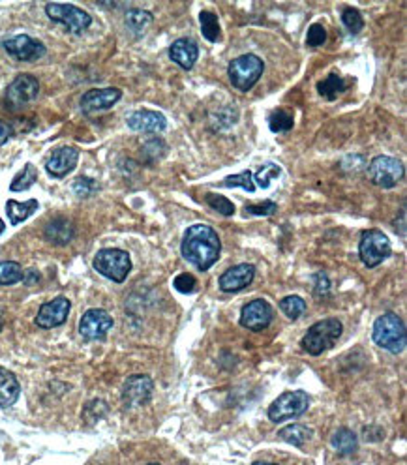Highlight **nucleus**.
<instances>
[{
    "label": "nucleus",
    "mask_w": 407,
    "mask_h": 465,
    "mask_svg": "<svg viewBox=\"0 0 407 465\" xmlns=\"http://www.w3.org/2000/svg\"><path fill=\"white\" fill-rule=\"evenodd\" d=\"M181 252L188 263L198 266L199 271H209L214 265L221 252V242L218 232L205 223H193L182 237Z\"/></svg>",
    "instance_id": "1"
},
{
    "label": "nucleus",
    "mask_w": 407,
    "mask_h": 465,
    "mask_svg": "<svg viewBox=\"0 0 407 465\" xmlns=\"http://www.w3.org/2000/svg\"><path fill=\"white\" fill-rule=\"evenodd\" d=\"M372 336H374V342L379 347L387 349V351H391L394 354L402 353L403 349H406V325H403L402 317L392 314V311H387V314L375 319Z\"/></svg>",
    "instance_id": "2"
},
{
    "label": "nucleus",
    "mask_w": 407,
    "mask_h": 465,
    "mask_svg": "<svg viewBox=\"0 0 407 465\" xmlns=\"http://www.w3.org/2000/svg\"><path fill=\"white\" fill-rule=\"evenodd\" d=\"M341 323L334 317L330 319H323V321H317L315 325L308 328V333L303 338L300 345L308 354H314V356H320L325 351H329L330 347H334V344L340 340L341 336Z\"/></svg>",
    "instance_id": "3"
},
{
    "label": "nucleus",
    "mask_w": 407,
    "mask_h": 465,
    "mask_svg": "<svg viewBox=\"0 0 407 465\" xmlns=\"http://www.w3.org/2000/svg\"><path fill=\"white\" fill-rule=\"evenodd\" d=\"M265 72V64L263 61L259 58L257 55H241L237 56L235 61H231L229 64V79H231V85L241 92H248L252 90L257 81L261 79Z\"/></svg>",
    "instance_id": "4"
},
{
    "label": "nucleus",
    "mask_w": 407,
    "mask_h": 465,
    "mask_svg": "<svg viewBox=\"0 0 407 465\" xmlns=\"http://www.w3.org/2000/svg\"><path fill=\"white\" fill-rule=\"evenodd\" d=\"M92 265L102 276L116 283L124 282L130 271H132V261H130L128 252L116 248L99 249L96 257H94Z\"/></svg>",
    "instance_id": "5"
},
{
    "label": "nucleus",
    "mask_w": 407,
    "mask_h": 465,
    "mask_svg": "<svg viewBox=\"0 0 407 465\" xmlns=\"http://www.w3.org/2000/svg\"><path fill=\"white\" fill-rule=\"evenodd\" d=\"M391 240L387 238V235H383V231L368 229L363 232L360 242H358V255L368 268H375L377 265H381L391 255Z\"/></svg>",
    "instance_id": "6"
},
{
    "label": "nucleus",
    "mask_w": 407,
    "mask_h": 465,
    "mask_svg": "<svg viewBox=\"0 0 407 465\" xmlns=\"http://www.w3.org/2000/svg\"><path fill=\"white\" fill-rule=\"evenodd\" d=\"M308 407V394L304 392V390H289V392H284L281 396H278V399H274V404L270 405L269 418L276 422V424H280V422L297 418L303 413H306Z\"/></svg>",
    "instance_id": "7"
},
{
    "label": "nucleus",
    "mask_w": 407,
    "mask_h": 465,
    "mask_svg": "<svg viewBox=\"0 0 407 465\" xmlns=\"http://www.w3.org/2000/svg\"><path fill=\"white\" fill-rule=\"evenodd\" d=\"M45 13H47L51 21L61 23V25L66 27L68 32L72 34H83L92 25V17L88 16L87 11L73 4H56V2H49V4L45 6Z\"/></svg>",
    "instance_id": "8"
},
{
    "label": "nucleus",
    "mask_w": 407,
    "mask_h": 465,
    "mask_svg": "<svg viewBox=\"0 0 407 465\" xmlns=\"http://www.w3.org/2000/svg\"><path fill=\"white\" fill-rule=\"evenodd\" d=\"M370 180L379 188H394L406 175L403 163L392 156H375L368 167Z\"/></svg>",
    "instance_id": "9"
},
{
    "label": "nucleus",
    "mask_w": 407,
    "mask_h": 465,
    "mask_svg": "<svg viewBox=\"0 0 407 465\" xmlns=\"http://www.w3.org/2000/svg\"><path fill=\"white\" fill-rule=\"evenodd\" d=\"M40 94V81L30 73H21L17 75L6 89V107L10 111H19L30 101H34Z\"/></svg>",
    "instance_id": "10"
},
{
    "label": "nucleus",
    "mask_w": 407,
    "mask_h": 465,
    "mask_svg": "<svg viewBox=\"0 0 407 465\" xmlns=\"http://www.w3.org/2000/svg\"><path fill=\"white\" fill-rule=\"evenodd\" d=\"M152 390H154V383L149 376L138 373V376L128 377L122 387V402L128 409L141 407L149 404L152 398Z\"/></svg>",
    "instance_id": "11"
},
{
    "label": "nucleus",
    "mask_w": 407,
    "mask_h": 465,
    "mask_svg": "<svg viewBox=\"0 0 407 465\" xmlns=\"http://www.w3.org/2000/svg\"><path fill=\"white\" fill-rule=\"evenodd\" d=\"M2 47H4L8 55L21 62H34L45 55V45L38 39L27 36V34H19V36L4 39Z\"/></svg>",
    "instance_id": "12"
},
{
    "label": "nucleus",
    "mask_w": 407,
    "mask_h": 465,
    "mask_svg": "<svg viewBox=\"0 0 407 465\" xmlns=\"http://www.w3.org/2000/svg\"><path fill=\"white\" fill-rule=\"evenodd\" d=\"M111 328H113V317L99 308L85 311V316L79 321V334L88 342L105 338Z\"/></svg>",
    "instance_id": "13"
},
{
    "label": "nucleus",
    "mask_w": 407,
    "mask_h": 465,
    "mask_svg": "<svg viewBox=\"0 0 407 465\" xmlns=\"http://www.w3.org/2000/svg\"><path fill=\"white\" fill-rule=\"evenodd\" d=\"M70 308H72V304H70V300H68L66 297H56V299H53L51 302L42 304L34 323H36L40 328L61 327V325L66 323Z\"/></svg>",
    "instance_id": "14"
},
{
    "label": "nucleus",
    "mask_w": 407,
    "mask_h": 465,
    "mask_svg": "<svg viewBox=\"0 0 407 465\" xmlns=\"http://www.w3.org/2000/svg\"><path fill=\"white\" fill-rule=\"evenodd\" d=\"M272 323V308L267 300L257 299L248 302L241 311V325L248 330L259 333Z\"/></svg>",
    "instance_id": "15"
},
{
    "label": "nucleus",
    "mask_w": 407,
    "mask_h": 465,
    "mask_svg": "<svg viewBox=\"0 0 407 465\" xmlns=\"http://www.w3.org/2000/svg\"><path fill=\"white\" fill-rule=\"evenodd\" d=\"M122 98V90L109 87V89H92L87 90L81 98V111L87 115L92 113L107 111Z\"/></svg>",
    "instance_id": "16"
},
{
    "label": "nucleus",
    "mask_w": 407,
    "mask_h": 465,
    "mask_svg": "<svg viewBox=\"0 0 407 465\" xmlns=\"http://www.w3.org/2000/svg\"><path fill=\"white\" fill-rule=\"evenodd\" d=\"M253 278H255V266L243 263V265L231 266L229 271L224 272L218 285L224 293H238L253 282Z\"/></svg>",
    "instance_id": "17"
},
{
    "label": "nucleus",
    "mask_w": 407,
    "mask_h": 465,
    "mask_svg": "<svg viewBox=\"0 0 407 465\" xmlns=\"http://www.w3.org/2000/svg\"><path fill=\"white\" fill-rule=\"evenodd\" d=\"M79 161V150L73 147H61V149L53 150V154L49 156V160L45 163V169L51 177L62 178L66 177L68 173H72L75 169Z\"/></svg>",
    "instance_id": "18"
},
{
    "label": "nucleus",
    "mask_w": 407,
    "mask_h": 465,
    "mask_svg": "<svg viewBox=\"0 0 407 465\" xmlns=\"http://www.w3.org/2000/svg\"><path fill=\"white\" fill-rule=\"evenodd\" d=\"M128 128L133 132L160 133L167 128V118L162 113L150 109H139L128 116Z\"/></svg>",
    "instance_id": "19"
},
{
    "label": "nucleus",
    "mask_w": 407,
    "mask_h": 465,
    "mask_svg": "<svg viewBox=\"0 0 407 465\" xmlns=\"http://www.w3.org/2000/svg\"><path fill=\"white\" fill-rule=\"evenodd\" d=\"M169 56L171 61L175 62L176 66H181L182 70H192L199 58V47L193 39L178 38L169 47Z\"/></svg>",
    "instance_id": "20"
},
{
    "label": "nucleus",
    "mask_w": 407,
    "mask_h": 465,
    "mask_svg": "<svg viewBox=\"0 0 407 465\" xmlns=\"http://www.w3.org/2000/svg\"><path fill=\"white\" fill-rule=\"evenodd\" d=\"M73 235H75V229H73L72 222L66 220V218H55V220H51V222L45 225L44 231L45 240L53 244V246H66V244L72 242Z\"/></svg>",
    "instance_id": "21"
},
{
    "label": "nucleus",
    "mask_w": 407,
    "mask_h": 465,
    "mask_svg": "<svg viewBox=\"0 0 407 465\" xmlns=\"http://www.w3.org/2000/svg\"><path fill=\"white\" fill-rule=\"evenodd\" d=\"M21 394V385L17 381V377L6 368H0V407H11L19 399Z\"/></svg>",
    "instance_id": "22"
},
{
    "label": "nucleus",
    "mask_w": 407,
    "mask_h": 465,
    "mask_svg": "<svg viewBox=\"0 0 407 465\" xmlns=\"http://www.w3.org/2000/svg\"><path fill=\"white\" fill-rule=\"evenodd\" d=\"M38 209H40V203L36 199H28L25 201V203L10 199L6 203V214L10 218L11 225H19L21 222L28 220V218L32 216Z\"/></svg>",
    "instance_id": "23"
},
{
    "label": "nucleus",
    "mask_w": 407,
    "mask_h": 465,
    "mask_svg": "<svg viewBox=\"0 0 407 465\" xmlns=\"http://www.w3.org/2000/svg\"><path fill=\"white\" fill-rule=\"evenodd\" d=\"M347 87H349V83H347L341 75H338V73H330L329 78H325L323 81L317 83V92H320V96H323L325 100L332 101L340 94H344L347 90Z\"/></svg>",
    "instance_id": "24"
},
{
    "label": "nucleus",
    "mask_w": 407,
    "mask_h": 465,
    "mask_svg": "<svg viewBox=\"0 0 407 465\" xmlns=\"http://www.w3.org/2000/svg\"><path fill=\"white\" fill-rule=\"evenodd\" d=\"M152 13L147 10H138V8H133V10L126 11V17H124V21H126L128 30L133 34V36H141L145 34V30L152 25Z\"/></svg>",
    "instance_id": "25"
},
{
    "label": "nucleus",
    "mask_w": 407,
    "mask_h": 465,
    "mask_svg": "<svg viewBox=\"0 0 407 465\" xmlns=\"http://www.w3.org/2000/svg\"><path fill=\"white\" fill-rule=\"evenodd\" d=\"M330 443H332V447L344 456L353 454V452L358 449L357 435H355L349 428H340L338 432H334V435L330 439Z\"/></svg>",
    "instance_id": "26"
},
{
    "label": "nucleus",
    "mask_w": 407,
    "mask_h": 465,
    "mask_svg": "<svg viewBox=\"0 0 407 465\" xmlns=\"http://www.w3.org/2000/svg\"><path fill=\"white\" fill-rule=\"evenodd\" d=\"M199 25H201V34H203L209 42H212V44L220 42V21H218V16H216V13L203 10L199 13Z\"/></svg>",
    "instance_id": "27"
},
{
    "label": "nucleus",
    "mask_w": 407,
    "mask_h": 465,
    "mask_svg": "<svg viewBox=\"0 0 407 465\" xmlns=\"http://www.w3.org/2000/svg\"><path fill=\"white\" fill-rule=\"evenodd\" d=\"M278 435H280V439H284L286 443L293 445V447H303L310 439V435H312V430L303 426V424H289V426L281 428Z\"/></svg>",
    "instance_id": "28"
},
{
    "label": "nucleus",
    "mask_w": 407,
    "mask_h": 465,
    "mask_svg": "<svg viewBox=\"0 0 407 465\" xmlns=\"http://www.w3.org/2000/svg\"><path fill=\"white\" fill-rule=\"evenodd\" d=\"M36 180H38V171H36V167H34L32 163H27L21 171L17 173L16 178L11 180L10 190L11 192H25V190L30 188Z\"/></svg>",
    "instance_id": "29"
},
{
    "label": "nucleus",
    "mask_w": 407,
    "mask_h": 465,
    "mask_svg": "<svg viewBox=\"0 0 407 465\" xmlns=\"http://www.w3.org/2000/svg\"><path fill=\"white\" fill-rule=\"evenodd\" d=\"M293 124H295V118H293L291 113L286 111V109H276V111L270 113V116H269L270 132H274V133L289 132V130L293 128Z\"/></svg>",
    "instance_id": "30"
},
{
    "label": "nucleus",
    "mask_w": 407,
    "mask_h": 465,
    "mask_svg": "<svg viewBox=\"0 0 407 465\" xmlns=\"http://www.w3.org/2000/svg\"><path fill=\"white\" fill-rule=\"evenodd\" d=\"M23 268L16 261H2L0 263V285H13L23 280Z\"/></svg>",
    "instance_id": "31"
},
{
    "label": "nucleus",
    "mask_w": 407,
    "mask_h": 465,
    "mask_svg": "<svg viewBox=\"0 0 407 465\" xmlns=\"http://www.w3.org/2000/svg\"><path fill=\"white\" fill-rule=\"evenodd\" d=\"M280 175L281 167L272 163V161H267V163L253 175V184H257L259 188L267 190L270 186V182H272L276 177H280Z\"/></svg>",
    "instance_id": "32"
},
{
    "label": "nucleus",
    "mask_w": 407,
    "mask_h": 465,
    "mask_svg": "<svg viewBox=\"0 0 407 465\" xmlns=\"http://www.w3.org/2000/svg\"><path fill=\"white\" fill-rule=\"evenodd\" d=\"M280 310L284 311L289 319L295 321V319H298V317L306 311V302H304L300 297H297V294H289V297L280 300Z\"/></svg>",
    "instance_id": "33"
},
{
    "label": "nucleus",
    "mask_w": 407,
    "mask_h": 465,
    "mask_svg": "<svg viewBox=\"0 0 407 465\" xmlns=\"http://www.w3.org/2000/svg\"><path fill=\"white\" fill-rule=\"evenodd\" d=\"M205 203H207L212 211H216L218 214H221V216H233L235 211H237L231 201L227 199V197H224V195L207 194L205 195Z\"/></svg>",
    "instance_id": "34"
},
{
    "label": "nucleus",
    "mask_w": 407,
    "mask_h": 465,
    "mask_svg": "<svg viewBox=\"0 0 407 465\" xmlns=\"http://www.w3.org/2000/svg\"><path fill=\"white\" fill-rule=\"evenodd\" d=\"M221 186H226V188H244L246 192H250V194L255 192L253 175H252V171H248V169L243 173H238V175H231V177L224 178Z\"/></svg>",
    "instance_id": "35"
},
{
    "label": "nucleus",
    "mask_w": 407,
    "mask_h": 465,
    "mask_svg": "<svg viewBox=\"0 0 407 465\" xmlns=\"http://www.w3.org/2000/svg\"><path fill=\"white\" fill-rule=\"evenodd\" d=\"M341 23L351 34H358L364 28V19L357 8H344L341 11Z\"/></svg>",
    "instance_id": "36"
},
{
    "label": "nucleus",
    "mask_w": 407,
    "mask_h": 465,
    "mask_svg": "<svg viewBox=\"0 0 407 465\" xmlns=\"http://www.w3.org/2000/svg\"><path fill=\"white\" fill-rule=\"evenodd\" d=\"M99 190L98 182L94 180V178H88V177H79L75 182H73V192H75V195H79V197H90V195H94L96 192Z\"/></svg>",
    "instance_id": "37"
},
{
    "label": "nucleus",
    "mask_w": 407,
    "mask_h": 465,
    "mask_svg": "<svg viewBox=\"0 0 407 465\" xmlns=\"http://www.w3.org/2000/svg\"><path fill=\"white\" fill-rule=\"evenodd\" d=\"M156 150H160V152H165V150H167V147H165L164 141L158 137L150 139V141H147V143L143 144V149H141V156H143L147 161L160 160L162 154H158Z\"/></svg>",
    "instance_id": "38"
},
{
    "label": "nucleus",
    "mask_w": 407,
    "mask_h": 465,
    "mask_svg": "<svg viewBox=\"0 0 407 465\" xmlns=\"http://www.w3.org/2000/svg\"><path fill=\"white\" fill-rule=\"evenodd\" d=\"M246 216H272L278 211V205L274 201H263V203H252V205L244 206Z\"/></svg>",
    "instance_id": "39"
},
{
    "label": "nucleus",
    "mask_w": 407,
    "mask_h": 465,
    "mask_svg": "<svg viewBox=\"0 0 407 465\" xmlns=\"http://www.w3.org/2000/svg\"><path fill=\"white\" fill-rule=\"evenodd\" d=\"M325 42H327L325 27L320 25V23H314V25L308 28V34H306V45H308V47H321Z\"/></svg>",
    "instance_id": "40"
},
{
    "label": "nucleus",
    "mask_w": 407,
    "mask_h": 465,
    "mask_svg": "<svg viewBox=\"0 0 407 465\" xmlns=\"http://www.w3.org/2000/svg\"><path fill=\"white\" fill-rule=\"evenodd\" d=\"M173 285H175V289L178 291V293L188 294V293H193V291H195V287H198V280H195L192 274L182 272V274H178V276L175 278Z\"/></svg>",
    "instance_id": "41"
},
{
    "label": "nucleus",
    "mask_w": 407,
    "mask_h": 465,
    "mask_svg": "<svg viewBox=\"0 0 407 465\" xmlns=\"http://www.w3.org/2000/svg\"><path fill=\"white\" fill-rule=\"evenodd\" d=\"M329 291H330L329 276H327L325 272H320V274L315 276V294H317V297H327Z\"/></svg>",
    "instance_id": "42"
},
{
    "label": "nucleus",
    "mask_w": 407,
    "mask_h": 465,
    "mask_svg": "<svg viewBox=\"0 0 407 465\" xmlns=\"http://www.w3.org/2000/svg\"><path fill=\"white\" fill-rule=\"evenodd\" d=\"M11 135H13V128H11V124L0 120V147L8 143V139H10Z\"/></svg>",
    "instance_id": "43"
},
{
    "label": "nucleus",
    "mask_w": 407,
    "mask_h": 465,
    "mask_svg": "<svg viewBox=\"0 0 407 465\" xmlns=\"http://www.w3.org/2000/svg\"><path fill=\"white\" fill-rule=\"evenodd\" d=\"M23 280H25V282H27L28 285H32L34 282H38V280H40L38 272H36V271H28V272H27V276H25V274H23Z\"/></svg>",
    "instance_id": "44"
},
{
    "label": "nucleus",
    "mask_w": 407,
    "mask_h": 465,
    "mask_svg": "<svg viewBox=\"0 0 407 465\" xmlns=\"http://www.w3.org/2000/svg\"><path fill=\"white\" fill-rule=\"evenodd\" d=\"M4 229H6V225H4V222H2V218H0V235L4 232Z\"/></svg>",
    "instance_id": "45"
},
{
    "label": "nucleus",
    "mask_w": 407,
    "mask_h": 465,
    "mask_svg": "<svg viewBox=\"0 0 407 465\" xmlns=\"http://www.w3.org/2000/svg\"><path fill=\"white\" fill-rule=\"evenodd\" d=\"M253 465H278V464H265V461H255Z\"/></svg>",
    "instance_id": "46"
},
{
    "label": "nucleus",
    "mask_w": 407,
    "mask_h": 465,
    "mask_svg": "<svg viewBox=\"0 0 407 465\" xmlns=\"http://www.w3.org/2000/svg\"><path fill=\"white\" fill-rule=\"evenodd\" d=\"M2 327H4V325H2V321H0V330H2Z\"/></svg>",
    "instance_id": "47"
},
{
    "label": "nucleus",
    "mask_w": 407,
    "mask_h": 465,
    "mask_svg": "<svg viewBox=\"0 0 407 465\" xmlns=\"http://www.w3.org/2000/svg\"><path fill=\"white\" fill-rule=\"evenodd\" d=\"M147 465H160V464H147Z\"/></svg>",
    "instance_id": "48"
}]
</instances>
